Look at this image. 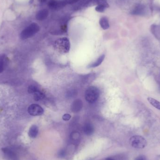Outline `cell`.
Segmentation results:
<instances>
[{"instance_id":"1","label":"cell","mask_w":160,"mask_h":160,"mask_svg":"<svg viewBox=\"0 0 160 160\" xmlns=\"http://www.w3.org/2000/svg\"><path fill=\"white\" fill-rule=\"evenodd\" d=\"M54 47L56 50L60 53H67L70 49L69 40L66 37L60 38L55 41L54 44Z\"/></svg>"},{"instance_id":"2","label":"cell","mask_w":160,"mask_h":160,"mask_svg":"<svg viewBox=\"0 0 160 160\" xmlns=\"http://www.w3.org/2000/svg\"><path fill=\"white\" fill-rule=\"evenodd\" d=\"M99 95V89L95 86H91L86 89L85 93V98L88 103L92 104L98 100Z\"/></svg>"},{"instance_id":"3","label":"cell","mask_w":160,"mask_h":160,"mask_svg":"<svg viewBox=\"0 0 160 160\" xmlns=\"http://www.w3.org/2000/svg\"><path fill=\"white\" fill-rule=\"evenodd\" d=\"M39 25L37 23H32L21 32L20 34L21 39L25 40L33 37L39 32Z\"/></svg>"},{"instance_id":"4","label":"cell","mask_w":160,"mask_h":160,"mask_svg":"<svg viewBox=\"0 0 160 160\" xmlns=\"http://www.w3.org/2000/svg\"><path fill=\"white\" fill-rule=\"evenodd\" d=\"M130 143L133 148L137 149H142L147 145V141L142 136H133L130 139Z\"/></svg>"},{"instance_id":"5","label":"cell","mask_w":160,"mask_h":160,"mask_svg":"<svg viewBox=\"0 0 160 160\" xmlns=\"http://www.w3.org/2000/svg\"><path fill=\"white\" fill-rule=\"evenodd\" d=\"M28 112L30 115L33 116H41L44 113L43 108L37 104H32L28 108Z\"/></svg>"},{"instance_id":"6","label":"cell","mask_w":160,"mask_h":160,"mask_svg":"<svg viewBox=\"0 0 160 160\" xmlns=\"http://www.w3.org/2000/svg\"><path fill=\"white\" fill-rule=\"evenodd\" d=\"M83 106L82 102L79 99H77L73 102L71 106V111L74 113L79 112Z\"/></svg>"},{"instance_id":"7","label":"cell","mask_w":160,"mask_h":160,"mask_svg":"<svg viewBox=\"0 0 160 160\" xmlns=\"http://www.w3.org/2000/svg\"><path fill=\"white\" fill-rule=\"evenodd\" d=\"M100 4H104L109 7L106 0H88L85 3V6L86 7L91 6L94 5H98Z\"/></svg>"},{"instance_id":"8","label":"cell","mask_w":160,"mask_h":160,"mask_svg":"<svg viewBox=\"0 0 160 160\" xmlns=\"http://www.w3.org/2000/svg\"><path fill=\"white\" fill-rule=\"evenodd\" d=\"M49 15V12L47 9H43L38 11L36 15V18L38 20L42 21L45 19Z\"/></svg>"},{"instance_id":"9","label":"cell","mask_w":160,"mask_h":160,"mask_svg":"<svg viewBox=\"0 0 160 160\" xmlns=\"http://www.w3.org/2000/svg\"><path fill=\"white\" fill-rule=\"evenodd\" d=\"M83 132L87 135H91L94 132V127L91 124L86 123L83 127Z\"/></svg>"},{"instance_id":"10","label":"cell","mask_w":160,"mask_h":160,"mask_svg":"<svg viewBox=\"0 0 160 160\" xmlns=\"http://www.w3.org/2000/svg\"><path fill=\"white\" fill-rule=\"evenodd\" d=\"M48 5L52 10H57L61 8L60 1L57 0H50Z\"/></svg>"},{"instance_id":"11","label":"cell","mask_w":160,"mask_h":160,"mask_svg":"<svg viewBox=\"0 0 160 160\" xmlns=\"http://www.w3.org/2000/svg\"><path fill=\"white\" fill-rule=\"evenodd\" d=\"M38 133V128L37 126L32 125L29 131L28 135L31 138H35Z\"/></svg>"},{"instance_id":"12","label":"cell","mask_w":160,"mask_h":160,"mask_svg":"<svg viewBox=\"0 0 160 160\" xmlns=\"http://www.w3.org/2000/svg\"><path fill=\"white\" fill-rule=\"evenodd\" d=\"M105 57V56L104 54H102V55H101L94 62L92 63L91 64H89L88 66V68H93V67H97L99 65H100L103 62V61H104Z\"/></svg>"},{"instance_id":"13","label":"cell","mask_w":160,"mask_h":160,"mask_svg":"<svg viewBox=\"0 0 160 160\" xmlns=\"http://www.w3.org/2000/svg\"><path fill=\"white\" fill-rule=\"evenodd\" d=\"M1 150L8 158L10 159H15L16 157V155L15 152L9 148H3Z\"/></svg>"},{"instance_id":"14","label":"cell","mask_w":160,"mask_h":160,"mask_svg":"<svg viewBox=\"0 0 160 160\" xmlns=\"http://www.w3.org/2000/svg\"><path fill=\"white\" fill-rule=\"evenodd\" d=\"M99 24L100 25L102 28L104 30H107L110 27L109 20L106 17H102L99 20Z\"/></svg>"},{"instance_id":"15","label":"cell","mask_w":160,"mask_h":160,"mask_svg":"<svg viewBox=\"0 0 160 160\" xmlns=\"http://www.w3.org/2000/svg\"><path fill=\"white\" fill-rule=\"evenodd\" d=\"M148 100L153 107L157 108L158 110H160V102L156 99L152 98H148Z\"/></svg>"},{"instance_id":"16","label":"cell","mask_w":160,"mask_h":160,"mask_svg":"<svg viewBox=\"0 0 160 160\" xmlns=\"http://www.w3.org/2000/svg\"><path fill=\"white\" fill-rule=\"evenodd\" d=\"M144 10V7L141 5H138L132 11V14L133 15H138L142 13Z\"/></svg>"},{"instance_id":"17","label":"cell","mask_w":160,"mask_h":160,"mask_svg":"<svg viewBox=\"0 0 160 160\" xmlns=\"http://www.w3.org/2000/svg\"><path fill=\"white\" fill-rule=\"evenodd\" d=\"M44 97H45V95L44 94L39 91H38L34 93L33 98L36 101H38L42 100L44 98Z\"/></svg>"},{"instance_id":"18","label":"cell","mask_w":160,"mask_h":160,"mask_svg":"<svg viewBox=\"0 0 160 160\" xmlns=\"http://www.w3.org/2000/svg\"><path fill=\"white\" fill-rule=\"evenodd\" d=\"M6 61V60L5 59V58H4L3 57H0V73L3 72L4 69Z\"/></svg>"},{"instance_id":"19","label":"cell","mask_w":160,"mask_h":160,"mask_svg":"<svg viewBox=\"0 0 160 160\" xmlns=\"http://www.w3.org/2000/svg\"><path fill=\"white\" fill-rule=\"evenodd\" d=\"M109 7L107 6L106 5H104V4H100L98 5L95 8V10L99 12H103L105 10V9L107 8H109Z\"/></svg>"},{"instance_id":"20","label":"cell","mask_w":160,"mask_h":160,"mask_svg":"<svg viewBox=\"0 0 160 160\" xmlns=\"http://www.w3.org/2000/svg\"><path fill=\"white\" fill-rule=\"evenodd\" d=\"M39 91L38 87L34 85H30L28 89V92L30 94H34L36 92Z\"/></svg>"},{"instance_id":"21","label":"cell","mask_w":160,"mask_h":160,"mask_svg":"<svg viewBox=\"0 0 160 160\" xmlns=\"http://www.w3.org/2000/svg\"><path fill=\"white\" fill-rule=\"evenodd\" d=\"M65 1L66 5L68 4H72L76 3H78L80 0H64Z\"/></svg>"},{"instance_id":"22","label":"cell","mask_w":160,"mask_h":160,"mask_svg":"<svg viewBox=\"0 0 160 160\" xmlns=\"http://www.w3.org/2000/svg\"><path fill=\"white\" fill-rule=\"evenodd\" d=\"M71 118V115L69 114H65L62 116V119L64 121H69Z\"/></svg>"},{"instance_id":"23","label":"cell","mask_w":160,"mask_h":160,"mask_svg":"<svg viewBox=\"0 0 160 160\" xmlns=\"http://www.w3.org/2000/svg\"><path fill=\"white\" fill-rule=\"evenodd\" d=\"M135 160H147V158L145 157L144 155H139V157L136 158Z\"/></svg>"},{"instance_id":"24","label":"cell","mask_w":160,"mask_h":160,"mask_svg":"<svg viewBox=\"0 0 160 160\" xmlns=\"http://www.w3.org/2000/svg\"><path fill=\"white\" fill-rule=\"evenodd\" d=\"M65 155V152L63 150L61 151L60 153V157H63L64 155Z\"/></svg>"},{"instance_id":"25","label":"cell","mask_w":160,"mask_h":160,"mask_svg":"<svg viewBox=\"0 0 160 160\" xmlns=\"http://www.w3.org/2000/svg\"><path fill=\"white\" fill-rule=\"evenodd\" d=\"M38 1L41 3H46L48 0H38Z\"/></svg>"},{"instance_id":"26","label":"cell","mask_w":160,"mask_h":160,"mask_svg":"<svg viewBox=\"0 0 160 160\" xmlns=\"http://www.w3.org/2000/svg\"><path fill=\"white\" fill-rule=\"evenodd\" d=\"M106 160H114V159H112L111 158H107Z\"/></svg>"},{"instance_id":"27","label":"cell","mask_w":160,"mask_h":160,"mask_svg":"<svg viewBox=\"0 0 160 160\" xmlns=\"http://www.w3.org/2000/svg\"><path fill=\"white\" fill-rule=\"evenodd\" d=\"M33 1H34V0H31V1H30V3H32Z\"/></svg>"}]
</instances>
